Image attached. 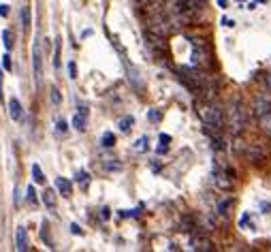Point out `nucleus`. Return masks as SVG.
<instances>
[{"mask_svg":"<svg viewBox=\"0 0 271 252\" xmlns=\"http://www.w3.org/2000/svg\"><path fill=\"white\" fill-rule=\"evenodd\" d=\"M3 43H5L7 50H11V47H13V34H11L9 30H3Z\"/></svg>","mask_w":271,"mask_h":252,"instance_id":"nucleus-17","label":"nucleus"},{"mask_svg":"<svg viewBox=\"0 0 271 252\" xmlns=\"http://www.w3.org/2000/svg\"><path fill=\"white\" fill-rule=\"evenodd\" d=\"M222 24H225V26H229V28H231V26H235V21H233V19H229V17L222 19Z\"/></svg>","mask_w":271,"mask_h":252,"instance_id":"nucleus-31","label":"nucleus"},{"mask_svg":"<svg viewBox=\"0 0 271 252\" xmlns=\"http://www.w3.org/2000/svg\"><path fill=\"white\" fill-rule=\"evenodd\" d=\"M21 28H23V30L30 28V9H28V7L21 9Z\"/></svg>","mask_w":271,"mask_h":252,"instance_id":"nucleus-15","label":"nucleus"},{"mask_svg":"<svg viewBox=\"0 0 271 252\" xmlns=\"http://www.w3.org/2000/svg\"><path fill=\"white\" fill-rule=\"evenodd\" d=\"M9 15V7L7 5H0V17H7Z\"/></svg>","mask_w":271,"mask_h":252,"instance_id":"nucleus-26","label":"nucleus"},{"mask_svg":"<svg viewBox=\"0 0 271 252\" xmlns=\"http://www.w3.org/2000/svg\"><path fill=\"white\" fill-rule=\"evenodd\" d=\"M75 177H77V182H81V184H84V186H86V184L90 182V175H88L86 171H79V173H77Z\"/></svg>","mask_w":271,"mask_h":252,"instance_id":"nucleus-19","label":"nucleus"},{"mask_svg":"<svg viewBox=\"0 0 271 252\" xmlns=\"http://www.w3.org/2000/svg\"><path fill=\"white\" fill-rule=\"evenodd\" d=\"M43 203H45V205L50 208V210L56 208V195H54V190H50V188L45 190V193H43Z\"/></svg>","mask_w":271,"mask_h":252,"instance_id":"nucleus-12","label":"nucleus"},{"mask_svg":"<svg viewBox=\"0 0 271 252\" xmlns=\"http://www.w3.org/2000/svg\"><path fill=\"white\" fill-rule=\"evenodd\" d=\"M105 161H107V163H105V167H107V169H122V165L120 163H111V158H105Z\"/></svg>","mask_w":271,"mask_h":252,"instance_id":"nucleus-22","label":"nucleus"},{"mask_svg":"<svg viewBox=\"0 0 271 252\" xmlns=\"http://www.w3.org/2000/svg\"><path fill=\"white\" fill-rule=\"evenodd\" d=\"M52 101H54L56 105H60V103H62V97H60V92H58L56 88H52Z\"/></svg>","mask_w":271,"mask_h":252,"instance_id":"nucleus-21","label":"nucleus"},{"mask_svg":"<svg viewBox=\"0 0 271 252\" xmlns=\"http://www.w3.org/2000/svg\"><path fill=\"white\" fill-rule=\"evenodd\" d=\"M101 146H103V148H113V146H115V135H113V133H105V135L101 137Z\"/></svg>","mask_w":271,"mask_h":252,"instance_id":"nucleus-13","label":"nucleus"},{"mask_svg":"<svg viewBox=\"0 0 271 252\" xmlns=\"http://www.w3.org/2000/svg\"><path fill=\"white\" fill-rule=\"evenodd\" d=\"M160 141H164V143H169V141H171V135H160Z\"/></svg>","mask_w":271,"mask_h":252,"instance_id":"nucleus-33","label":"nucleus"},{"mask_svg":"<svg viewBox=\"0 0 271 252\" xmlns=\"http://www.w3.org/2000/svg\"><path fill=\"white\" fill-rule=\"evenodd\" d=\"M3 68H5V71H11V68H13V64H11V56H9V54L3 56Z\"/></svg>","mask_w":271,"mask_h":252,"instance_id":"nucleus-20","label":"nucleus"},{"mask_svg":"<svg viewBox=\"0 0 271 252\" xmlns=\"http://www.w3.org/2000/svg\"><path fill=\"white\" fill-rule=\"evenodd\" d=\"M15 242H17V250H28V233L23 226H17V235H15Z\"/></svg>","mask_w":271,"mask_h":252,"instance_id":"nucleus-8","label":"nucleus"},{"mask_svg":"<svg viewBox=\"0 0 271 252\" xmlns=\"http://www.w3.org/2000/svg\"><path fill=\"white\" fill-rule=\"evenodd\" d=\"M169 150V143H164V141H160V146H158V154H164Z\"/></svg>","mask_w":271,"mask_h":252,"instance_id":"nucleus-25","label":"nucleus"},{"mask_svg":"<svg viewBox=\"0 0 271 252\" xmlns=\"http://www.w3.org/2000/svg\"><path fill=\"white\" fill-rule=\"evenodd\" d=\"M190 244H192V248L194 250H211V242H209V239L207 237H192L190 239Z\"/></svg>","mask_w":271,"mask_h":252,"instance_id":"nucleus-9","label":"nucleus"},{"mask_svg":"<svg viewBox=\"0 0 271 252\" xmlns=\"http://www.w3.org/2000/svg\"><path fill=\"white\" fill-rule=\"evenodd\" d=\"M139 5H156V3H160V0H137Z\"/></svg>","mask_w":271,"mask_h":252,"instance_id":"nucleus-29","label":"nucleus"},{"mask_svg":"<svg viewBox=\"0 0 271 252\" xmlns=\"http://www.w3.org/2000/svg\"><path fill=\"white\" fill-rule=\"evenodd\" d=\"M28 201H32V203L37 201V197H34V188H32V186L28 188Z\"/></svg>","mask_w":271,"mask_h":252,"instance_id":"nucleus-28","label":"nucleus"},{"mask_svg":"<svg viewBox=\"0 0 271 252\" xmlns=\"http://www.w3.org/2000/svg\"><path fill=\"white\" fill-rule=\"evenodd\" d=\"M70 231H73L75 235H81V229H79V224H70Z\"/></svg>","mask_w":271,"mask_h":252,"instance_id":"nucleus-30","label":"nucleus"},{"mask_svg":"<svg viewBox=\"0 0 271 252\" xmlns=\"http://www.w3.org/2000/svg\"><path fill=\"white\" fill-rule=\"evenodd\" d=\"M68 75L73 77V79L77 77V66H75V62H68Z\"/></svg>","mask_w":271,"mask_h":252,"instance_id":"nucleus-23","label":"nucleus"},{"mask_svg":"<svg viewBox=\"0 0 271 252\" xmlns=\"http://www.w3.org/2000/svg\"><path fill=\"white\" fill-rule=\"evenodd\" d=\"M258 3H265V0H258Z\"/></svg>","mask_w":271,"mask_h":252,"instance_id":"nucleus-36","label":"nucleus"},{"mask_svg":"<svg viewBox=\"0 0 271 252\" xmlns=\"http://www.w3.org/2000/svg\"><path fill=\"white\" fill-rule=\"evenodd\" d=\"M86 118H88V109L86 107H79V113H75V118H73V126L79 130V133L86 130Z\"/></svg>","mask_w":271,"mask_h":252,"instance_id":"nucleus-6","label":"nucleus"},{"mask_svg":"<svg viewBox=\"0 0 271 252\" xmlns=\"http://www.w3.org/2000/svg\"><path fill=\"white\" fill-rule=\"evenodd\" d=\"M133 124H135V120H133V116H126L122 122H120V130L122 133H128V130L133 128Z\"/></svg>","mask_w":271,"mask_h":252,"instance_id":"nucleus-16","label":"nucleus"},{"mask_svg":"<svg viewBox=\"0 0 271 252\" xmlns=\"http://www.w3.org/2000/svg\"><path fill=\"white\" fill-rule=\"evenodd\" d=\"M245 109H243V105L239 101H233L229 105V126L233 130V135H239L241 130L245 128Z\"/></svg>","mask_w":271,"mask_h":252,"instance_id":"nucleus-2","label":"nucleus"},{"mask_svg":"<svg viewBox=\"0 0 271 252\" xmlns=\"http://www.w3.org/2000/svg\"><path fill=\"white\" fill-rule=\"evenodd\" d=\"M258 124H261V128L265 130V133H269V135H271V109L258 116Z\"/></svg>","mask_w":271,"mask_h":252,"instance_id":"nucleus-11","label":"nucleus"},{"mask_svg":"<svg viewBox=\"0 0 271 252\" xmlns=\"http://www.w3.org/2000/svg\"><path fill=\"white\" fill-rule=\"evenodd\" d=\"M66 122H64V120H60V122H58V133H66Z\"/></svg>","mask_w":271,"mask_h":252,"instance_id":"nucleus-24","label":"nucleus"},{"mask_svg":"<svg viewBox=\"0 0 271 252\" xmlns=\"http://www.w3.org/2000/svg\"><path fill=\"white\" fill-rule=\"evenodd\" d=\"M9 116H11V120H15V122H19V120L23 118V107H21V103L17 99L9 101Z\"/></svg>","mask_w":271,"mask_h":252,"instance_id":"nucleus-5","label":"nucleus"},{"mask_svg":"<svg viewBox=\"0 0 271 252\" xmlns=\"http://www.w3.org/2000/svg\"><path fill=\"white\" fill-rule=\"evenodd\" d=\"M218 5H220L222 9H227V0H218Z\"/></svg>","mask_w":271,"mask_h":252,"instance_id":"nucleus-34","label":"nucleus"},{"mask_svg":"<svg viewBox=\"0 0 271 252\" xmlns=\"http://www.w3.org/2000/svg\"><path fill=\"white\" fill-rule=\"evenodd\" d=\"M56 188L60 190L62 197H70V182L66 177H56Z\"/></svg>","mask_w":271,"mask_h":252,"instance_id":"nucleus-10","label":"nucleus"},{"mask_svg":"<svg viewBox=\"0 0 271 252\" xmlns=\"http://www.w3.org/2000/svg\"><path fill=\"white\" fill-rule=\"evenodd\" d=\"M267 86H269V88H271V75H269V77H267Z\"/></svg>","mask_w":271,"mask_h":252,"instance_id":"nucleus-35","label":"nucleus"},{"mask_svg":"<svg viewBox=\"0 0 271 252\" xmlns=\"http://www.w3.org/2000/svg\"><path fill=\"white\" fill-rule=\"evenodd\" d=\"M214 182H216V186H218V188H222V190H231V188H233V177H231V171H229L227 175H225V173H216Z\"/></svg>","mask_w":271,"mask_h":252,"instance_id":"nucleus-7","label":"nucleus"},{"mask_svg":"<svg viewBox=\"0 0 271 252\" xmlns=\"http://www.w3.org/2000/svg\"><path fill=\"white\" fill-rule=\"evenodd\" d=\"M32 177H34V182H37V184H45V175H43L39 165H32Z\"/></svg>","mask_w":271,"mask_h":252,"instance_id":"nucleus-14","label":"nucleus"},{"mask_svg":"<svg viewBox=\"0 0 271 252\" xmlns=\"http://www.w3.org/2000/svg\"><path fill=\"white\" fill-rule=\"evenodd\" d=\"M194 111H196L199 118H201L205 130H216V133H220V130L225 128V122H227L225 111H222L214 101H205V99L196 101Z\"/></svg>","mask_w":271,"mask_h":252,"instance_id":"nucleus-1","label":"nucleus"},{"mask_svg":"<svg viewBox=\"0 0 271 252\" xmlns=\"http://www.w3.org/2000/svg\"><path fill=\"white\" fill-rule=\"evenodd\" d=\"M135 150H137V152H145V150H147V137H141V139L135 143Z\"/></svg>","mask_w":271,"mask_h":252,"instance_id":"nucleus-18","label":"nucleus"},{"mask_svg":"<svg viewBox=\"0 0 271 252\" xmlns=\"http://www.w3.org/2000/svg\"><path fill=\"white\" fill-rule=\"evenodd\" d=\"M209 58H211V56H209L207 45H205L201 39H192V64L199 66V68L209 66V64H211Z\"/></svg>","mask_w":271,"mask_h":252,"instance_id":"nucleus-3","label":"nucleus"},{"mask_svg":"<svg viewBox=\"0 0 271 252\" xmlns=\"http://www.w3.org/2000/svg\"><path fill=\"white\" fill-rule=\"evenodd\" d=\"M147 118H150V120H154V122H158V120H160V113H158V111H150Z\"/></svg>","mask_w":271,"mask_h":252,"instance_id":"nucleus-27","label":"nucleus"},{"mask_svg":"<svg viewBox=\"0 0 271 252\" xmlns=\"http://www.w3.org/2000/svg\"><path fill=\"white\" fill-rule=\"evenodd\" d=\"M32 68H34V81H37V86H41V81H43V56H41L39 43H34V47H32Z\"/></svg>","mask_w":271,"mask_h":252,"instance_id":"nucleus-4","label":"nucleus"},{"mask_svg":"<svg viewBox=\"0 0 271 252\" xmlns=\"http://www.w3.org/2000/svg\"><path fill=\"white\" fill-rule=\"evenodd\" d=\"M0 101H3V68H0Z\"/></svg>","mask_w":271,"mask_h":252,"instance_id":"nucleus-32","label":"nucleus"}]
</instances>
